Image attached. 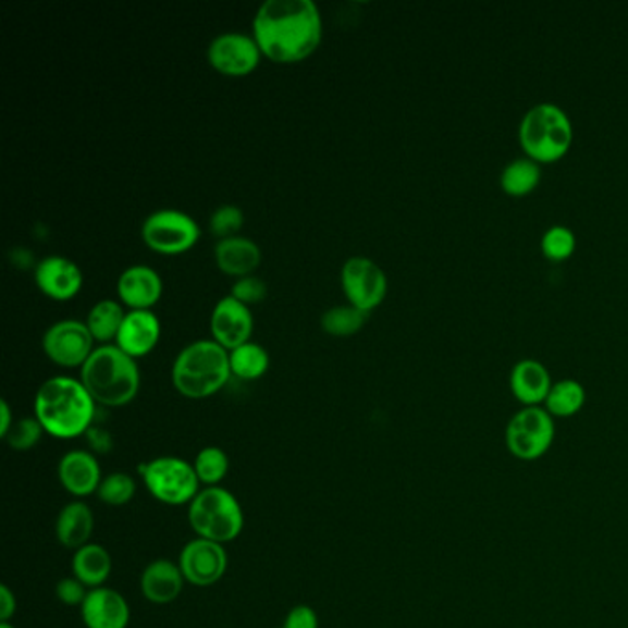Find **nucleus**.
<instances>
[{"instance_id":"12","label":"nucleus","mask_w":628,"mask_h":628,"mask_svg":"<svg viewBox=\"0 0 628 628\" xmlns=\"http://www.w3.org/2000/svg\"><path fill=\"white\" fill-rule=\"evenodd\" d=\"M42 350L56 366L84 367L95 350V337L82 321L63 319L42 335Z\"/></svg>"},{"instance_id":"5","label":"nucleus","mask_w":628,"mask_h":628,"mask_svg":"<svg viewBox=\"0 0 628 628\" xmlns=\"http://www.w3.org/2000/svg\"><path fill=\"white\" fill-rule=\"evenodd\" d=\"M521 148L533 161L563 159L574 143V126L568 114L555 103H539L527 111L518 132Z\"/></svg>"},{"instance_id":"36","label":"nucleus","mask_w":628,"mask_h":628,"mask_svg":"<svg viewBox=\"0 0 628 628\" xmlns=\"http://www.w3.org/2000/svg\"><path fill=\"white\" fill-rule=\"evenodd\" d=\"M87 587L84 582L78 581L74 575L72 577H66V579H61L56 587V595L60 599L61 603L66 606H79L85 603L87 599Z\"/></svg>"},{"instance_id":"31","label":"nucleus","mask_w":628,"mask_h":628,"mask_svg":"<svg viewBox=\"0 0 628 628\" xmlns=\"http://www.w3.org/2000/svg\"><path fill=\"white\" fill-rule=\"evenodd\" d=\"M135 491H137V485L130 473L114 472L102 479L96 494L100 497V502L106 503V505L122 507V505L132 502Z\"/></svg>"},{"instance_id":"21","label":"nucleus","mask_w":628,"mask_h":628,"mask_svg":"<svg viewBox=\"0 0 628 628\" xmlns=\"http://www.w3.org/2000/svg\"><path fill=\"white\" fill-rule=\"evenodd\" d=\"M216 266L225 275L242 276L253 275L262 262L260 247L246 236H231V238L218 239L214 247Z\"/></svg>"},{"instance_id":"34","label":"nucleus","mask_w":628,"mask_h":628,"mask_svg":"<svg viewBox=\"0 0 628 628\" xmlns=\"http://www.w3.org/2000/svg\"><path fill=\"white\" fill-rule=\"evenodd\" d=\"M42 433H45V428L36 417H24L13 422L12 430L4 439L10 444V448L28 452L41 441Z\"/></svg>"},{"instance_id":"14","label":"nucleus","mask_w":628,"mask_h":628,"mask_svg":"<svg viewBox=\"0 0 628 628\" xmlns=\"http://www.w3.org/2000/svg\"><path fill=\"white\" fill-rule=\"evenodd\" d=\"M253 319L251 308L234 299L233 295H227L218 300L210 316V332L212 340L220 343L223 348L234 350V348L251 342Z\"/></svg>"},{"instance_id":"19","label":"nucleus","mask_w":628,"mask_h":628,"mask_svg":"<svg viewBox=\"0 0 628 628\" xmlns=\"http://www.w3.org/2000/svg\"><path fill=\"white\" fill-rule=\"evenodd\" d=\"M61 485L76 497L90 496L102 483V470L96 457L84 450H72L63 455L58 467Z\"/></svg>"},{"instance_id":"8","label":"nucleus","mask_w":628,"mask_h":628,"mask_svg":"<svg viewBox=\"0 0 628 628\" xmlns=\"http://www.w3.org/2000/svg\"><path fill=\"white\" fill-rule=\"evenodd\" d=\"M555 441V420L544 407H524L509 420L505 444L520 461H537L550 452Z\"/></svg>"},{"instance_id":"15","label":"nucleus","mask_w":628,"mask_h":628,"mask_svg":"<svg viewBox=\"0 0 628 628\" xmlns=\"http://www.w3.org/2000/svg\"><path fill=\"white\" fill-rule=\"evenodd\" d=\"M36 284L48 299L65 303L79 294V290L84 286V273L79 270L78 263L52 255L37 263Z\"/></svg>"},{"instance_id":"2","label":"nucleus","mask_w":628,"mask_h":628,"mask_svg":"<svg viewBox=\"0 0 628 628\" xmlns=\"http://www.w3.org/2000/svg\"><path fill=\"white\" fill-rule=\"evenodd\" d=\"M34 417L45 433L56 439H76L93 428L96 402L82 380L71 377L48 378L37 390Z\"/></svg>"},{"instance_id":"11","label":"nucleus","mask_w":628,"mask_h":628,"mask_svg":"<svg viewBox=\"0 0 628 628\" xmlns=\"http://www.w3.org/2000/svg\"><path fill=\"white\" fill-rule=\"evenodd\" d=\"M207 60L223 76L242 78L257 69L262 50L253 34L223 32L210 41Z\"/></svg>"},{"instance_id":"25","label":"nucleus","mask_w":628,"mask_h":628,"mask_svg":"<svg viewBox=\"0 0 628 628\" xmlns=\"http://www.w3.org/2000/svg\"><path fill=\"white\" fill-rule=\"evenodd\" d=\"M126 313L127 311H124L122 305L116 303V300H98V303L90 308L85 324H87V329H89L90 334L95 337V342L109 345V343L116 340L120 327H122L124 319H126Z\"/></svg>"},{"instance_id":"38","label":"nucleus","mask_w":628,"mask_h":628,"mask_svg":"<svg viewBox=\"0 0 628 628\" xmlns=\"http://www.w3.org/2000/svg\"><path fill=\"white\" fill-rule=\"evenodd\" d=\"M15 611H17L15 595L7 584H2L0 587V623H10V619L15 616Z\"/></svg>"},{"instance_id":"22","label":"nucleus","mask_w":628,"mask_h":628,"mask_svg":"<svg viewBox=\"0 0 628 628\" xmlns=\"http://www.w3.org/2000/svg\"><path fill=\"white\" fill-rule=\"evenodd\" d=\"M509 385L516 401L524 407H537L544 404L553 383L550 372L540 361L521 359L510 371Z\"/></svg>"},{"instance_id":"28","label":"nucleus","mask_w":628,"mask_h":628,"mask_svg":"<svg viewBox=\"0 0 628 628\" xmlns=\"http://www.w3.org/2000/svg\"><path fill=\"white\" fill-rule=\"evenodd\" d=\"M587 402V391L577 380H561L551 385L550 395L545 398V411L555 419H568L581 411Z\"/></svg>"},{"instance_id":"6","label":"nucleus","mask_w":628,"mask_h":628,"mask_svg":"<svg viewBox=\"0 0 628 628\" xmlns=\"http://www.w3.org/2000/svg\"><path fill=\"white\" fill-rule=\"evenodd\" d=\"M188 521L198 539L229 544L244 529V510L234 494L223 487H207L188 505Z\"/></svg>"},{"instance_id":"41","label":"nucleus","mask_w":628,"mask_h":628,"mask_svg":"<svg viewBox=\"0 0 628 628\" xmlns=\"http://www.w3.org/2000/svg\"><path fill=\"white\" fill-rule=\"evenodd\" d=\"M0 628H15L12 623H0Z\"/></svg>"},{"instance_id":"24","label":"nucleus","mask_w":628,"mask_h":628,"mask_svg":"<svg viewBox=\"0 0 628 628\" xmlns=\"http://www.w3.org/2000/svg\"><path fill=\"white\" fill-rule=\"evenodd\" d=\"M113 568L109 551L100 544H87L74 553L72 575L89 590L102 587Z\"/></svg>"},{"instance_id":"16","label":"nucleus","mask_w":628,"mask_h":628,"mask_svg":"<svg viewBox=\"0 0 628 628\" xmlns=\"http://www.w3.org/2000/svg\"><path fill=\"white\" fill-rule=\"evenodd\" d=\"M116 292L130 310H151L161 300L162 279L150 266L137 263L122 271Z\"/></svg>"},{"instance_id":"1","label":"nucleus","mask_w":628,"mask_h":628,"mask_svg":"<svg viewBox=\"0 0 628 628\" xmlns=\"http://www.w3.org/2000/svg\"><path fill=\"white\" fill-rule=\"evenodd\" d=\"M262 56L292 65L310 58L323 39V17L313 0H266L253 19Z\"/></svg>"},{"instance_id":"39","label":"nucleus","mask_w":628,"mask_h":628,"mask_svg":"<svg viewBox=\"0 0 628 628\" xmlns=\"http://www.w3.org/2000/svg\"><path fill=\"white\" fill-rule=\"evenodd\" d=\"M87 438H89L90 446L98 450V452H109V448H111V438H109L108 431L90 428L87 431Z\"/></svg>"},{"instance_id":"3","label":"nucleus","mask_w":628,"mask_h":628,"mask_svg":"<svg viewBox=\"0 0 628 628\" xmlns=\"http://www.w3.org/2000/svg\"><path fill=\"white\" fill-rule=\"evenodd\" d=\"M79 380L96 404L106 407L126 406L140 390L137 359L111 343L93 350L82 367Z\"/></svg>"},{"instance_id":"26","label":"nucleus","mask_w":628,"mask_h":628,"mask_svg":"<svg viewBox=\"0 0 628 628\" xmlns=\"http://www.w3.org/2000/svg\"><path fill=\"white\" fill-rule=\"evenodd\" d=\"M540 180H542V170H540L539 162L529 157H521L503 168L500 183L507 196L524 198L540 185Z\"/></svg>"},{"instance_id":"17","label":"nucleus","mask_w":628,"mask_h":628,"mask_svg":"<svg viewBox=\"0 0 628 628\" xmlns=\"http://www.w3.org/2000/svg\"><path fill=\"white\" fill-rule=\"evenodd\" d=\"M161 321L151 310H130L114 345L138 359L148 356L161 340Z\"/></svg>"},{"instance_id":"20","label":"nucleus","mask_w":628,"mask_h":628,"mask_svg":"<svg viewBox=\"0 0 628 628\" xmlns=\"http://www.w3.org/2000/svg\"><path fill=\"white\" fill-rule=\"evenodd\" d=\"M185 582L180 564L161 558L148 564L144 569L140 577V592L153 605H168L180 598Z\"/></svg>"},{"instance_id":"40","label":"nucleus","mask_w":628,"mask_h":628,"mask_svg":"<svg viewBox=\"0 0 628 628\" xmlns=\"http://www.w3.org/2000/svg\"><path fill=\"white\" fill-rule=\"evenodd\" d=\"M15 420L12 417V409L7 401L0 402V438H7Z\"/></svg>"},{"instance_id":"37","label":"nucleus","mask_w":628,"mask_h":628,"mask_svg":"<svg viewBox=\"0 0 628 628\" xmlns=\"http://www.w3.org/2000/svg\"><path fill=\"white\" fill-rule=\"evenodd\" d=\"M282 628H319L318 614L310 606H295L287 614Z\"/></svg>"},{"instance_id":"7","label":"nucleus","mask_w":628,"mask_h":628,"mask_svg":"<svg viewBox=\"0 0 628 628\" xmlns=\"http://www.w3.org/2000/svg\"><path fill=\"white\" fill-rule=\"evenodd\" d=\"M144 485L151 496L167 505H190L199 494V479L194 465L180 457H157L140 468Z\"/></svg>"},{"instance_id":"35","label":"nucleus","mask_w":628,"mask_h":628,"mask_svg":"<svg viewBox=\"0 0 628 628\" xmlns=\"http://www.w3.org/2000/svg\"><path fill=\"white\" fill-rule=\"evenodd\" d=\"M231 295L246 306L258 305L268 297V286L258 276H242V279H236L231 287Z\"/></svg>"},{"instance_id":"29","label":"nucleus","mask_w":628,"mask_h":628,"mask_svg":"<svg viewBox=\"0 0 628 628\" xmlns=\"http://www.w3.org/2000/svg\"><path fill=\"white\" fill-rule=\"evenodd\" d=\"M366 311L359 310L353 305L332 306L321 316V329L327 334L335 337H348V335L358 334L359 330L366 324Z\"/></svg>"},{"instance_id":"10","label":"nucleus","mask_w":628,"mask_h":628,"mask_svg":"<svg viewBox=\"0 0 628 628\" xmlns=\"http://www.w3.org/2000/svg\"><path fill=\"white\" fill-rule=\"evenodd\" d=\"M343 294L348 305L361 311L374 310L387 295V276L374 260L367 257H350L342 268Z\"/></svg>"},{"instance_id":"13","label":"nucleus","mask_w":628,"mask_h":628,"mask_svg":"<svg viewBox=\"0 0 628 628\" xmlns=\"http://www.w3.org/2000/svg\"><path fill=\"white\" fill-rule=\"evenodd\" d=\"M229 558L225 547L218 542L194 539L183 547L180 568L186 582L194 587H212L227 571Z\"/></svg>"},{"instance_id":"18","label":"nucleus","mask_w":628,"mask_h":628,"mask_svg":"<svg viewBox=\"0 0 628 628\" xmlns=\"http://www.w3.org/2000/svg\"><path fill=\"white\" fill-rule=\"evenodd\" d=\"M82 619L87 628H126L130 625V605L122 593L111 588L89 590Z\"/></svg>"},{"instance_id":"33","label":"nucleus","mask_w":628,"mask_h":628,"mask_svg":"<svg viewBox=\"0 0 628 628\" xmlns=\"http://www.w3.org/2000/svg\"><path fill=\"white\" fill-rule=\"evenodd\" d=\"M575 246H577L575 234L563 225L547 229L542 236V253L553 262H561V260L571 257Z\"/></svg>"},{"instance_id":"27","label":"nucleus","mask_w":628,"mask_h":628,"mask_svg":"<svg viewBox=\"0 0 628 628\" xmlns=\"http://www.w3.org/2000/svg\"><path fill=\"white\" fill-rule=\"evenodd\" d=\"M231 374L239 380H258L270 369V354L255 342H247L234 350H229Z\"/></svg>"},{"instance_id":"23","label":"nucleus","mask_w":628,"mask_h":628,"mask_svg":"<svg viewBox=\"0 0 628 628\" xmlns=\"http://www.w3.org/2000/svg\"><path fill=\"white\" fill-rule=\"evenodd\" d=\"M95 531V516L89 505L84 502H72L61 509L56 520V539L66 550H82L90 544Z\"/></svg>"},{"instance_id":"32","label":"nucleus","mask_w":628,"mask_h":628,"mask_svg":"<svg viewBox=\"0 0 628 628\" xmlns=\"http://www.w3.org/2000/svg\"><path fill=\"white\" fill-rule=\"evenodd\" d=\"M244 212L236 205H220L210 216L209 229L216 238H231L238 236L239 231L244 227Z\"/></svg>"},{"instance_id":"9","label":"nucleus","mask_w":628,"mask_h":628,"mask_svg":"<svg viewBox=\"0 0 628 628\" xmlns=\"http://www.w3.org/2000/svg\"><path fill=\"white\" fill-rule=\"evenodd\" d=\"M140 234L144 244L150 247L151 251L159 255H181L198 244L201 227L183 210L159 209L144 220Z\"/></svg>"},{"instance_id":"30","label":"nucleus","mask_w":628,"mask_h":628,"mask_svg":"<svg viewBox=\"0 0 628 628\" xmlns=\"http://www.w3.org/2000/svg\"><path fill=\"white\" fill-rule=\"evenodd\" d=\"M194 470L198 476L199 483L207 487H218L229 472V457L218 446H207L196 455Z\"/></svg>"},{"instance_id":"4","label":"nucleus","mask_w":628,"mask_h":628,"mask_svg":"<svg viewBox=\"0 0 628 628\" xmlns=\"http://www.w3.org/2000/svg\"><path fill=\"white\" fill-rule=\"evenodd\" d=\"M231 374L229 350L214 340H198L186 345L172 366V383L186 398L201 401L225 387Z\"/></svg>"}]
</instances>
